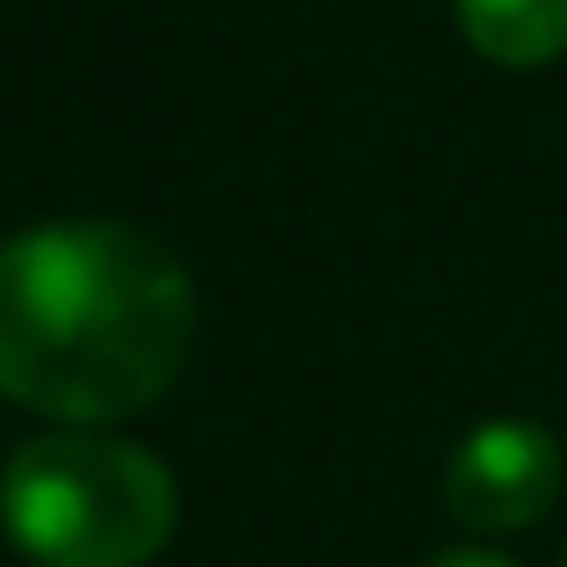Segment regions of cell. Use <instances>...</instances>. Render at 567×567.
Listing matches in <instances>:
<instances>
[{"label":"cell","instance_id":"cell-3","mask_svg":"<svg viewBox=\"0 0 567 567\" xmlns=\"http://www.w3.org/2000/svg\"><path fill=\"white\" fill-rule=\"evenodd\" d=\"M560 474H567L560 441L540 421H481L454 447L441 501L467 534H514L560 501Z\"/></svg>","mask_w":567,"mask_h":567},{"label":"cell","instance_id":"cell-6","mask_svg":"<svg viewBox=\"0 0 567 567\" xmlns=\"http://www.w3.org/2000/svg\"><path fill=\"white\" fill-rule=\"evenodd\" d=\"M560 567H567V560H560Z\"/></svg>","mask_w":567,"mask_h":567},{"label":"cell","instance_id":"cell-2","mask_svg":"<svg viewBox=\"0 0 567 567\" xmlns=\"http://www.w3.org/2000/svg\"><path fill=\"white\" fill-rule=\"evenodd\" d=\"M0 520L34 567H147L174 540L181 487L141 441L61 427L8 461Z\"/></svg>","mask_w":567,"mask_h":567},{"label":"cell","instance_id":"cell-1","mask_svg":"<svg viewBox=\"0 0 567 567\" xmlns=\"http://www.w3.org/2000/svg\"><path fill=\"white\" fill-rule=\"evenodd\" d=\"M194 348V274L127 220H48L0 240V394L74 421L154 408Z\"/></svg>","mask_w":567,"mask_h":567},{"label":"cell","instance_id":"cell-4","mask_svg":"<svg viewBox=\"0 0 567 567\" xmlns=\"http://www.w3.org/2000/svg\"><path fill=\"white\" fill-rule=\"evenodd\" d=\"M454 21L494 68H547L567 54V0H454Z\"/></svg>","mask_w":567,"mask_h":567},{"label":"cell","instance_id":"cell-5","mask_svg":"<svg viewBox=\"0 0 567 567\" xmlns=\"http://www.w3.org/2000/svg\"><path fill=\"white\" fill-rule=\"evenodd\" d=\"M427 567H514V560L494 554V547H447V554H434Z\"/></svg>","mask_w":567,"mask_h":567}]
</instances>
